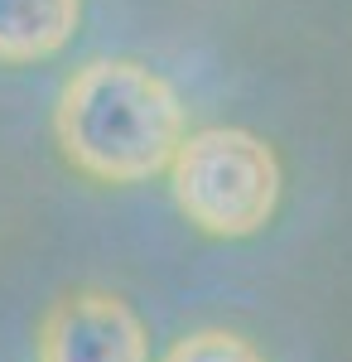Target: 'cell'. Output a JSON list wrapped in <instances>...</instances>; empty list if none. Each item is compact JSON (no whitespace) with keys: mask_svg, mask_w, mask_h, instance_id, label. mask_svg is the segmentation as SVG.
I'll use <instances>...</instances> for the list:
<instances>
[{"mask_svg":"<svg viewBox=\"0 0 352 362\" xmlns=\"http://www.w3.org/2000/svg\"><path fill=\"white\" fill-rule=\"evenodd\" d=\"M54 136L87 179L145 184L169 174L189 140V112L155 68L136 58H92L58 92Z\"/></svg>","mask_w":352,"mask_h":362,"instance_id":"cell-1","label":"cell"},{"mask_svg":"<svg viewBox=\"0 0 352 362\" xmlns=\"http://www.w3.org/2000/svg\"><path fill=\"white\" fill-rule=\"evenodd\" d=\"M280 160L242 126L189 131L169 165L179 213L208 237H256L280 208Z\"/></svg>","mask_w":352,"mask_h":362,"instance_id":"cell-2","label":"cell"},{"mask_svg":"<svg viewBox=\"0 0 352 362\" xmlns=\"http://www.w3.org/2000/svg\"><path fill=\"white\" fill-rule=\"evenodd\" d=\"M39 362H150V338L121 295L78 290L49 309L39 329Z\"/></svg>","mask_w":352,"mask_h":362,"instance_id":"cell-3","label":"cell"},{"mask_svg":"<svg viewBox=\"0 0 352 362\" xmlns=\"http://www.w3.org/2000/svg\"><path fill=\"white\" fill-rule=\"evenodd\" d=\"M82 0H0V63H44L78 34Z\"/></svg>","mask_w":352,"mask_h":362,"instance_id":"cell-4","label":"cell"},{"mask_svg":"<svg viewBox=\"0 0 352 362\" xmlns=\"http://www.w3.org/2000/svg\"><path fill=\"white\" fill-rule=\"evenodd\" d=\"M164 362H266L242 334H227V329H198L184 343H174V353Z\"/></svg>","mask_w":352,"mask_h":362,"instance_id":"cell-5","label":"cell"}]
</instances>
